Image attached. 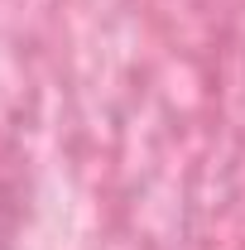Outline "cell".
I'll return each mask as SVG.
<instances>
[{
  "label": "cell",
  "mask_w": 245,
  "mask_h": 250,
  "mask_svg": "<svg viewBox=\"0 0 245 250\" xmlns=\"http://www.w3.org/2000/svg\"><path fill=\"white\" fill-rule=\"evenodd\" d=\"M15 226H20V197H15V188H10V183H0V250L10 246Z\"/></svg>",
  "instance_id": "cell-1"
}]
</instances>
